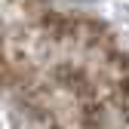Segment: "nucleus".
Segmentation results:
<instances>
[{
	"label": "nucleus",
	"mask_w": 129,
	"mask_h": 129,
	"mask_svg": "<svg viewBox=\"0 0 129 129\" xmlns=\"http://www.w3.org/2000/svg\"><path fill=\"white\" fill-rule=\"evenodd\" d=\"M117 19H120V25L129 31V6H120V9H117Z\"/></svg>",
	"instance_id": "f257e3e1"
}]
</instances>
